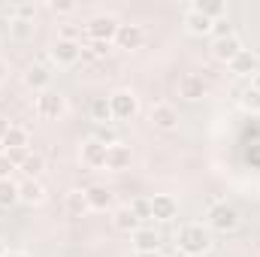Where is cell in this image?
<instances>
[{
	"label": "cell",
	"mask_w": 260,
	"mask_h": 257,
	"mask_svg": "<svg viewBox=\"0 0 260 257\" xmlns=\"http://www.w3.org/2000/svg\"><path fill=\"white\" fill-rule=\"evenodd\" d=\"M176 245H179L188 257H200L212 248V233H209V227H203V224H185V227H179V233H176Z\"/></svg>",
	"instance_id": "obj_1"
},
{
	"label": "cell",
	"mask_w": 260,
	"mask_h": 257,
	"mask_svg": "<svg viewBox=\"0 0 260 257\" xmlns=\"http://www.w3.org/2000/svg\"><path fill=\"white\" fill-rule=\"evenodd\" d=\"M206 224H209V230H215V233H233V230H239L242 215H239V209H233L230 203H212L209 212H206Z\"/></svg>",
	"instance_id": "obj_2"
},
{
	"label": "cell",
	"mask_w": 260,
	"mask_h": 257,
	"mask_svg": "<svg viewBox=\"0 0 260 257\" xmlns=\"http://www.w3.org/2000/svg\"><path fill=\"white\" fill-rule=\"evenodd\" d=\"M109 106H112V118L130 121L136 115V109H139V100H136V94L130 88H118V91L109 94Z\"/></svg>",
	"instance_id": "obj_3"
},
{
	"label": "cell",
	"mask_w": 260,
	"mask_h": 257,
	"mask_svg": "<svg viewBox=\"0 0 260 257\" xmlns=\"http://www.w3.org/2000/svg\"><path fill=\"white\" fill-rule=\"evenodd\" d=\"M118 18L115 15H94L88 24H85V30H88V37L94 40V43H112L115 40V34H118Z\"/></svg>",
	"instance_id": "obj_4"
},
{
	"label": "cell",
	"mask_w": 260,
	"mask_h": 257,
	"mask_svg": "<svg viewBox=\"0 0 260 257\" xmlns=\"http://www.w3.org/2000/svg\"><path fill=\"white\" fill-rule=\"evenodd\" d=\"M67 112V100L64 94H58V91H43V94H37V115L40 118H61Z\"/></svg>",
	"instance_id": "obj_5"
},
{
	"label": "cell",
	"mask_w": 260,
	"mask_h": 257,
	"mask_svg": "<svg viewBox=\"0 0 260 257\" xmlns=\"http://www.w3.org/2000/svg\"><path fill=\"white\" fill-rule=\"evenodd\" d=\"M49 55H52V61L55 64H76L79 58H82V43H70V40H55L52 43V49H49Z\"/></svg>",
	"instance_id": "obj_6"
},
{
	"label": "cell",
	"mask_w": 260,
	"mask_h": 257,
	"mask_svg": "<svg viewBox=\"0 0 260 257\" xmlns=\"http://www.w3.org/2000/svg\"><path fill=\"white\" fill-rule=\"evenodd\" d=\"M148 121L157 130H176L179 127V112H176V106H170V103H154L151 112H148Z\"/></svg>",
	"instance_id": "obj_7"
},
{
	"label": "cell",
	"mask_w": 260,
	"mask_h": 257,
	"mask_svg": "<svg viewBox=\"0 0 260 257\" xmlns=\"http://www.w3.org/2000/svg\"><path fill=\"white\" fill-rule=\"evenodd\" d=\"M206 91H209V85H206L203 76H197V73H185V76L179 79V94H182L185 100H203Z\"/></svg>",
	"instance_id": "obj_8"
},
{
	"label": "cell",
	"mask_w": 260,
	"mask_h": 257,
	"mask_svg": "<svg viewBox=\"0 0 260 257\" xmlns=\"http://www.w3.org/2000/svg\"><path fill=\"white\" fill-rule=\"evenodd\" d=\"M176 215H179V203H176L170 194L151 197V218H154V221H173Z\"/></svg>",
	"instance_id": "obj_9"
},
{
	"label": "cell",
	"mask_w": 260,
	"mask_h": 257,
	"mask_svg": "<svg viewBox=\"0 0 260 257\" xmlns=\"http://www.w3.org/2000/svg\"><path fill=\"white\" fill-rule=\"evenodd\" d=\"M227 67H230L233 76H254V73L260 70V58L251 52V49H242Z\"/></svg>",
	"instance_id": "obj_10"
},
{
	"label": "cell",
	"mask_w": 260,
	"mask_h": 257,
	"mask_svg": "<svg viewBox=\"0 0 260 257\" xmlns=\"http://www.w3.org/2000/svg\"><path fill=\"white\" fill-rule=\"evenodd\" d=\"M142 40H145V30H142L139 24H121L118 34H115V46H118V49H127V52L139 49Z\"/></svg>",
	"instance_id": "obj_11"
},
{
	"label": "cell",
	"mask_w": 260,
	"mask_h": 257,
	"mask_svg": "<svg viewBox=\"0 0 260 257\" xmlns=\"http://www.w3.org/2000/svg\"><path fill=\"white\" fill-rule=\"evenodd\" d=\"M242 52V40L233 34V37H224V40H215L212 43V55L218 58V61H224V64H230L236 55Z\"/></svg>",
	"instance_id": "obj_12"
},
{
	"label": "cell",
	"mask_w": 260,
	"mask_h": 257,
	"mask_svg": "<svg viewBox=\"0 0 260 257\" xmlns=\"http://www.w3.org/2000/svg\"><path fill=\"white\" fill-rule=\"evenodd\" d=\"M106 148H109V145H103V142H97V139H88V142L82 145V164L91 167V170L106 167Z\"/></svg>",
	"instance_id": "obj_13"
},
{
	"label": "cell",
	"mask_w": 260,
	"mask_h": 257,
	"mask_svg": "<svg viewBox=\"0 0 260 257\" xmlns=\"http://www.w3.org/2000/svg\"><path fill=\"white\" fill-rule=\"evenodd\" d=\"M24 85H27V88H34L37 94L49 91V85H52V73H49V67L30 64V67H27V73H24Z\"/></svg>",
	"instance_id": "obj_14"
},
{
	"label": "cell",
	"mask_w": 260,
	"mask_h": 257,
	"mask_svg": "<svg viewBox=\"0 0 260 257\" xmlns=\"http://www.w3.org/2000/svg\"><path fill=\"white\" fill-rule=\"evenodd\" d=\"M130 160H133V154H130L127 145H121V142H115V145H109L106 148V170H127Z\"/></svg>",
	"instance_id": "obj_15"
},
{
	"label": "cell",
	"mask_w": 260,
	"mask_h": 257,
	"mask_svg": "<svg viewBox=\"0 0 260 257\" xmlns=\"http://www.w3.org/2000/svg\"><path fill=\"white\" fill-rule=\"evenodd\" d=\"M18 200L27 203V206H40V203L46 200V188H43V182H40V179H27V182H21V185H18Z\"/></svg>",
	"instance_id": "obj_16"
},
{
	"label": "cell",
	"mask_w": 260,
	"mask_h": 257,
	"mask_svg": "<svg viewBox=\"0 0 260 257\" xmlns=\"http://www.w3.org/2000/svg\"><path fill=\"white\" fill-rule=\"evenodd\" d=\"M133 248H136V251H157V248H160V233L151 230V227L133 230Z\"/></svg>",
	"instance_id": "obj_17"
},
{
	"label": "cell",
	"mask_w": 260,
	"mask_h": 257,
	"mask_svg": "<svg viewBox=\"0 0 260 257\" xmlns=\"http://www.w3.org/2000/svg\"><path fill=\"white\" fill-rule=\"evenodd\" d=\"M188 9H194V12L206 15V18H212V21L227 18V3H224V0H197V3L188 6Z\"/></svg>",
	"instance_id": "obj_18"
},
{
	"label": "cell",
	"mask_w": 260,
	"mask_h": 257,
	"mask_svg": "<svg viewBox=\"0 0 260 257\" xmlns=\"http://www.w3.org/2000/svg\"><path fill=\"white\" fill-rule=\"evenodd\" d=\"M0 142H3V151L6 148H27L30 145V133H27V127H21V124H12Z\"/></svg>",
	"instance_id": "obj_19"
},
{
	"label": "cell",
	"mask_w": 260,
	"mask_h": 257,
	"mask_svg": "<svg viewBox=\"0 0 260 257\" xmlns=\"http://www.w3.org/2000/svg\"><path fill=\"white\" fill-rule=\"evenodd\" d=\"M112 224H115V230H121V233H133V230H139V218L130 212V206H118V209H115Z\"/></svg>",
	"instance_id": "obj_20"
},
{
	"label": "cell",
	"mask_w": 260,
	"mask_h": 257,
	"mask_svg": "<svg viewBox=\"0 0 260 257\" xmlns=\"http://www.w3.org/2000/svg\"><path fill=\"white\" fill-rule=\"evenodd\" d=\"M185 27H188V34H194V37H206V34H212V18H206V15L194 12V9H188Z\"/></svg>",
	"instance_id": "obj_21"
},
{
	"label": "cell",
	"mask_w": 260,
	"mask_h": 257,
	"mask_svg": "<svg viewBox=\"0 0 260 257\" xmlns=\"http://www.w3.org/2000/svg\"><path fill=\"white\" fill-rule=\"evenodd\" d=\"M85 194H88V206H91V209H100V212H106V209L112 206V200H115L112 191L103 188V185H94V188H88Z\"/></svg>",
	"instance_id": "obj_22"
},
{
	"label": "cell",
	"mask_w": 260,
	"mask_h": 257,
	"mask_svg": "<svg viewBox=\"0 0 260 257\" xmlns=\"http://www.w3.org/2000/svg\"><path fill=\"white\" fill-rule=\"evenodd\" d=\"M64 206H67V212H70V215H85V212L91 209V206H88V194H85V191H79V188L67 191Z\"/></svg>",
	"instance_id": "obj_23"
},
{
	"label": "cell",
	"mask_w": 260,
	"mask_h": 257,
	"mask_svg": "<svg viewBox=\"0 0 260 257\" xmlns=\"http://www.w3.org/2000/svg\"><path fill=\"white\" fill-rule=\"evenodd\" d=\"M91 118L97 124H112V106H109V97H94L91 100Z\"/></svg>",
	"instance_id": "obj_24"
},
{
	"label": "cell",
	"mask_w": 260,
	"mask_h": 257,
	"mask_svg": "<svg viewBox=\"0 0 260 257\" xmlns=\"http://www.w3.org/2000/svg\"><path fill=\"white\" fill-rule=\"evenodd\" d=\"M15 203H21L18 200V185L12 182V179H0V206H15Z\"/></svg>",
	"instance_id": "obj_25"
},
{
	"label": "cell",
	"mask_w": 260,
	"mask_h": 257,
	"mask_svg": "<svg viewBox=\"0 0 260 257\" xmlns=\"http://www.w3.org/2000/svg\"><path fill=\"white\" fill-rule=\"evenodd\" d=\"M239 106H242L245 112L257 115V112H260V91H257V88H245V91H242V97H239Z\"/></svg>",
	"instance_id": "obj_26"
},
{
	"label": "cell",
	"mask_w": 260,
	"mask_h": 257,
	"mask_svg": "<svg viewBox=\"0 0 260 257\" xmlns=\"http://www.w3.org/2000/svg\"><path fill=\"white\" fill-rule=\"evenodd\" d=\"M9 37H15V40H30V37H34V21L12 18V24H9Z\"/></svg>",
	"instance_id": "obj_27"
},
{
	"label": "cell",
	"mask_w": 260,
	"mask_h": 257,
	"mask_svg": "<svg viewBox=\"0 0 260 257\" xmlns=\"http://www.w3.org/2000/svg\"><path fill=\"white\" fill-rule=\"evenodd\" d=\"M43 170H46V160H43V154H30V157L21 164V173H24L27 179H37Z\"/></svg>",
	"instance_id": "obj_28"
},
{
	"label": "cell",
	"mask_w": 260,
	"mask_h": 257,
	"mask_svg": "<svg viewBox=\"0 0 260 257\" xmlns=\"http://www.w3.org/2000/svg\"><path fill=\"white\" fill-rule=\"evenodd\" d=\"M109 55V43H88V46H82V58H88V61H97V58H106Z\"/></svg>",
	"instance_id": "obj_29"
},
{
	"label": "cell",
	"mask_w": 260,
	"mask_h": 257,
	"mask_svg": "<svg viewBox=\"0 0 260 257\" xmlns=\"http://www.w3.org/2000/svg\"><path fill=\"white\" fill-rule=\"evenodd\" d=\"M91 139H97V142H103V145H115V142H118V133L112 130V124H97Z\"/></svg>",
	"instance_id": "obj_30"
},
{
	"label": "cell",
	"mask_w": 260,
	"mask_h": 257,
	"mask_svg": "<svg viewBox=\"0 0 260 257\" xmlns=\"http://www.w3.org/2000/svg\"><path fill=\"white\" fill-rule=\"evenodd\" d=\"M127 206H130V212H133L139 221H142V218H151V200H145V197H133Z\"/></svg>",
	"instance_id": "obj_31"
},
{
	"label": "cell",
	"mask_w": 260,
	"mask_h": 257,
	"mask_svg": "<svg viewBox=\"0 0 260 257\" xmlns=\"http://www.w3.org/2000/svg\"><path fill=\"white\" fill-rule=\"evenodd\" d=\"M34 15H37V6H34V3H12V18L34 21Z\"/></svg>",
	"instance_id": "obj_32"
},
{
	"label": "cell",
	"mask_w": 260,
	"mask_h": 257,
	"mask_svg": "<svg viewBox=\"0 0 260 257\" xmlns=\"http://www.w3.org/2000/svg\"><path fill=\"white\" fill-rule=\"evenodd\" d=\"M212 37H215V40L233 37V21H230V18H218V21H212Z\"/></svg>",
	"instance_id": "obj_33"
},
{
	"label": "cell",
	"mask_w": 260,
	"mask_h": 257,
	"mask_svg": "<svg viewBox=\"0 0 260 257\" xmlns=\"http://www.w3.org/2000/svg\"><path fill=\"white\" fill-rule=\"evenodd\" d=\"M3 154H6V157L12 160V167H15V170H21V164H24V160L30 157V148H6Z\"/></svg>",
	"instance_id": "obj_34"
},
{
	"label": "cell",
	"mask_w": 260,
	"mask_h": 257,
	"mask_svg": "<svg viewBox=\"0 0 260 257\" xmlns=\"http://www.w3.org/2000/svg\"><path fill=\"white\" fill-rule=\"evenodd\" d=\"M49 9H52V12H61V15H70V12L76 9V3H73V0H52Z\"/></svg>",
	"instance_id": "obj_35"
},
{
	"label": "cell",
	"mask_w": 260,
	"mask_h": 257,
	"mask_svg": "<svg viewBox=\"0 0 260 257\" xmlns=\"http://www.w3.org/2000/svg\"><path fill=\"white\" fill-rule=\"evenodd\" d=\"M12 170H15V167H12V160H9L6 154H0V179H9V176H12Z\"/></svg>",
	"instance_id": "obj_36"
},
{
	"label": "cell",
	"mask_w": 260,
	"mask_h": 257,
	"mask_svg": "<svg viewBox=\"0 0 260 257\" xmlns=\"http://www.w3.org/2000/svg\"><path fill=\"white\" fill-rule=\"evenodd\" d=\"M12 127V124H9V118H6V115H0V139H3V136H6V130Z\"/></svg>",
	"instance_id": "obj_37"
},
{
	"label": "cell",
	"mask_w": 260,
	"mask_h": 257,
	"mask_svg": "<svg viewBox=\"0 0 260 257\" xmlns=\"http://www.w3.org/2000/svg\"><path fill=\"white\" fill-rule=\"evenodd\" d=\"M6 76H9V67H6V61L0 58V82H6Z\"/></svg>",
	"instance_id": "obj_38"
},
{
	"label": "cell",
	"mask_w": 260,
	"mask_h": 257,
	"mask_svg": "<svg viewBox=\"0 0 260 257\" xmlns=\"http://www.w3.org/2000/svg\"><path fill=\"white\" fill-rule=\"evenodd\" d=\"M133 257H160V254H157V251H136Z\"/></svg>",
	"instance_id": "obj_39"
},
{
	"label": "cell",
	"mask_w": 260,
	"mask_h": 257,
	"mask_svg": "<svg viewBox=\"0 0 260 257\" xmlns=\"http://www.w3.org/2000/svg\"><path fill=\"white\" fill-rule=\"evenodd\" d=\"M6 257H27V251H6Z\"/></svg>",
	"instance_id": "obj_40"
},
{
	"label": "cell",
	"mask_w": 260,
	"mask_h": 257,
	"mask_svg": "<svg viewBox=\"0 0 260 257\" xmlns=\"http://www.w3.org/2000/svg\"><path fill=\"white\" fill-rule=\"evenodd\" d=\"M251 88H257V91H260V70L254 73V82H251Z\"/></svg>",
	"instance_id": "obj_41"
},
{
	"label": "cell",
	"mask_w": 260,
	"mask_h": 257,
	"mask_svg": "<svg viewBox=\"0 0 260 257\" xmlns=\"http://www.w3.org/2000/svg\"><path fill=\"white\" fill-rule=\"evenodd\" d=\"M6 251H9V248H6V242L0 239V257H6Z\"/></svg>",
	"instance_id": "obj_42"
}]
</instances>
